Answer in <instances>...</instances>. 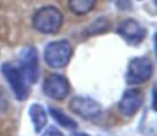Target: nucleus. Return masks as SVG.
<instances>
[{
  "label": "nucleus",
  "mask_w": 157,
  "mask_h": 136,
  "mask_svg": "<svg viewBox=\"0 0 157 136\" xmlns=\"http://www.w3.org/2000/svg\"><path fill=\"white\" fill-rule=\"evenodd\" d=\"M43 92L47 97L61 100L70 92L69 81L59 74H52L45 77L43 83Z\"/></svg>",
  "instance_id": "obj_7"
},
{
  "label": "nucleus",
  "mask_w": 157,
  "mask_h": 136,
  "mask_svg": "<svg viewBox=\"0 0 157 136\" xmlns=\"http://www.w3.org/2000/svg\"><path fill=\"white\" fill-rule=\"evenodd\" d=\"M20 69L27 83H36L39 77V58L36 48L26 47L20 53Z\"/></svg>",
  "instance_id": "obj_4"
},
{
  "label": "nucleus",
  "mask_w": 157,
  "mask_h": 136,
  "mask_svg": "<svg viewBox=\"0 0 157 136\" xmlns=\"http://www.w3.org/2000/svg\"><path fill=\"white\" fill-rule=\"evenodd\" d=\"M117 32L130 44H137L145 37V28L140 25V22L132 18H128L120 22L117 28Z\"/></svg>",
  "instance_id": "obj_9"
},
{
  "label": "nucleus",
  "mask_w": 157,
  "mask_h": 136,
  "mask_svg": "<svg viewBox=\"0 0 157 136\" xmlns=\"http://www.w3.org/2000/svg\"><path fill=\"white\" fill-rule=\"evenodd\" d=\"M72 55V45L67 40H55L47 44L44 49L45 62L54 69H60L67 65Z\"/></svg>",
  "instance_id": "obj_2"
},
{
  "label": "nucleus",
  "mask_w": 157,
  "mask_h": 136,
  "mask_svg": "<svg viewBox=\"0 0 157 136\" xmlns=\"http://www.w3.org/2000/svg\"><path fill=\"white\" fill-rule=\"evenodd\" d=\"M49 113H50L52 118H53L60 126H63V127H65V129H70V130H74V129L77 127V123H76L74 119H71L70 116H67V115H66L64 111H61L60 109H58V108H50V109H49Z\"/></svg>",
  "instance_id": "obj_12"
},
{
  "label": "nucleus",
  "mask_w": 157,
  "mask_h": 136,
  "mask_svg": "<svg viewBox=\"0 0 157 136\" xmlns=\"http://www.w3.org/2000/svg\"><path fill=\"white\" fill-rule=\"evenodd\" d=\"M28 114H29V118L32 120L34 131L40 132L43 130V127L47 125V113H45L44 108L40 104L34 103L29 107Z\"/></svg>",
  "instance_id": "obj_10"
},
{
  "label": "nucleus",
  "mask_w": 157,
  "mask_h": 136,
  "mask_svg": "<svg viewBox=\"0 0 157 136\" xmlns=\"http://www.w3.org/2000/svg\"><path fill=\"white\" fill-rule=\"evenodd\" d=\"M70 109L78 116L86 120L97 119L102 113V107L98 102L90 97H74L70 100Z\"/></svg>",
  "instance_id": "obj_6"
},
{
  "label": "nucleus",
  "mask_w": 157,
  "mask_h": 136,
  "mask_svg": "<svg viewBox=\"0 0 157 136\" xmlns=\"http://www.w3.org/2000/svg\"><path fill=\"white\" fill-rule=\"evenodd\" d=\"M32 23L38 32L53 34L60 29L63 25V15L54 6H43L34 12Z\"/></svg>",
  "instance_id": "obj_1"
},
{
  "label": "nucleus",
  "mask_w": 157,
  "mask_h": 136,
  "mask_svg": "<svg viewBox=\"0 0 157 136\" xmlns=\"http://www.w3.org/2000/svg\"><path fill=\"white\" fill-rule=\"evenodd\" d=\"M1 71L6 78V81L9 82L15 97L18 100L27 99V97H28L27 81H26L20 66L13 62H5L1 66Z\"/></svg>",
  "instance_id": "obj_3"
},
{
  "label": "nucleus",
  "mask_w": 157,
  "mask_h": 136,
  "mask_svg": "<svg viewBox=\"0 0 157 136\" xmlns=\"http://www.w3.org/2000/svg\"><path fill=\"white\" fill-rule=\"evenodd\" d=\"M109 27V22L105 17H101L94 20L88 27H87V33L88 34H96L98 32H103Z\"/></svg>",
  "instance_id": "obj_13"
},
{
  "label": "nucleus",
  "mask_w": 157,
  "mask_h": 136,
  "mask_svg": "<svg viewBox=\"0 0 157 136\" xmlns=\"http://www.w3.org/2000/svg\"><path fill=\"white\" fill-rule=\"evenodd\" d=\"M144 102L142 92L137 88H129L126 89L119 102V110L125 116H132L140 109Z\"/></svg>",
  "instance_id": "obj_8"
},
{
  "label": "nucleus",
  "mask_w": 157,
  "mask_h": 136,
  "mask_svg": "<svg viewBox=\"0 0 157 136\" xmlns=\"http://www.w3.org/2000/svg\"><path fill=\"white\" fill-rule=\"evenodd\" d=\"M71 136H90V135H87V134H83V132H75V134H72Z\"/></svg>",
  "instance_id": "obj_15"
},
{
  "label": "nucleus",
  "mask_w": 157,
  "mask_h": 136,
  "mask_svg": "<svg viewBox=\"0 0 157 136\" xmlns=\"http://www.w3.org/2000/svg\"><path fill=\"white\" fill-rule=\"evenodd\" d=\"M152 62L148 58L137 56L130 60L126 71V81L131 85L144 83L152 75Z\"/></svg>",
  "instance_id": "obj_5"
},
{
  "label": "nucleus",
  "mask_w": 157,
  "mask_h": 136,
  "mask_svg": "<svg viewBox=\"0 0 157 136\" xmlns=\"http://www.w3.org/2000/svg\"><path fill=\"white\" fill-rule=\"evenodd\" d=\"M42 136H64V134L59 129H56L55 126H49L44 130Z\"/></svg>",
  "instance_id": "obj_14"
},
{
  "label": "nucleus",
  "mask_w": 157,
  "mask_h": 136,
  "mask_svg": "<svg viewBox=\"0 0 157 136\" xmlns=\"http://www.w3.org/2000/svg\"><path fill=\"white\" fill-rule=\"evenodd\" d=\"M67 5L72 13L82 16L94 7L96 0H67Z\"/></svg>",
  "instance_id": "obj_11"
}]
</instances>
